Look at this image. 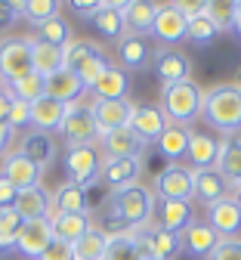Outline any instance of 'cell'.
<instances>
[{
	"label": "cell",
	"mask_w": 241,
	"mask_h": 260,
	"mask_svg": "<svg viewBox=\"0 0 241 260\" xmlns=\"http://www.w3.org/2000/svg\"><path fill=\"white\" fill-rule=\"evenodd\" d=\"M4 87H7V84H4V78H0V90H4Z\"/></svg>",
	"instance_id": "57"
},
{
	"label": "cell",
	"mask_w": 241,
	"mask_h": 260,
	"mask_svg": "<svg viewBox=\"0 0 241 260\" xmlns=\"http://www.w3.org/2000/svg\"><path fill=\"white\" fill-rule=\"evenodd\" d=\"M133 233L140 236V242H143V248H146V254L152 260H177L183 254L180 236L170 233V230H164V226H158L155 220L146 223V226H140V230H133Z\"/></svg>",
	"instance_id": "10"
},
{
	"label": "cell",
	"mask_w": 241,
	"mask_h": 260,
	"mask_svg": "<svg viewBox=\"0 0 241 260\" xmlns=\"http://www.w3.org/2000/svg\"><path fill=\"white\" fill-rule=\"evenodd\" d=\"M19 152L31 161L38 171H50L59 158V143L50 134H41V130H28L19 140Z\"/></svg>",
	"instance_id": "13"
},
{
	"label": "cell",
	"mask_w": 241,
	"mask_h": 260,
	"mask_svg": "<svg viewBox=\"0 0 241 260\" xmlns=\"http://www.w3.org/2000/svg\"><path fill=\"white\" fill-rule=\"evenodd\" d=\"M90 93L96 100H127L130 96V72H124L118 62H112Z\"/></svg>",
	"instance_id": "29"
},
{
	"label": "cell",
	"mask_w": 241,
	"mask_h": 260,
	"mask_svg": "<svg viewBox=\"0 0 241 260\" xmlns=\"http://www.w3.org/2000/svg\"><path fill=\"white\" fill-rule=\"evenodd\" d=\"M7 124L13 130H22V127H31V106L22 103V100H13V109H10V118Z\"/></svg>",
	"instance_id": "46"
},
{
	"label": "cell",
	"mask_w": 241,
	"mask_h": 260,
	"mask_svg": "<svg viewBox=\"0 0 241 260\" xmlns=\"http://www.w3.org/2000/svg\"><path fill=\"white\" fill-rule=\"evenodd\" d=\"M38 260H75V248L72 245H65V242H50L47 245V251L38 257Z\"/></svg>",
	"instance_id": "48"
},
{
	"label": "cell",
	"mask_w": 241,
	"mask_h": 260,
	"mask_svg": "<svg viewBox=\"0 0 241 260\" xmlns=\"http://www.w3.org/2000/svg\"><path fill=\"white\" fill-rule=\"evenodd\" d=\"M208 260H241V236L238 239H220L214 254Z\"/></svg>",
	"instance_id": "44"
},
{
	"label": "cell",
	"mask_w": 241,
	"mask_h": 260,
	"mask_svg": "<svg viewBox=\"0 0 241 260\" xmlns=\"http://www.w3.org/2000/svg\"><path fill=\"white\" fill-rule=\"evenodd\" d=\"M22 220H41V217H50L53 214V192H47L44 186H34V189H25L16 195V205Z\"/></svg>",
	"instance_id": "26"
},
{
	"label": "cell",
	"mask_w": 241,
	"mask_h": 260,
	"mask_svg": "<svg viewBox=\"0 0 241 260\" xmlns=\"http://www.w3.org/2000/svg\"><path fill=\"white\" fill-rule=\"evenodd\" d=\"M50 230L56 242L75 245L84 233L93 230V217L90 214H50Z\"/></svg>",
	"instance_id": "24"
},
{
	"label": "cell",
	"mask_w": 241,
	"mask_h": 260,
	"mask_svg": "<svg viewBox=\"0 0 241 260\" xmlns=\"http://www.w3.org/2000/svg\"><path fill=\"white\" fill-rule=\"evenodd\" d=\"M167 118L161 112V106H152V103H136L133 106V115H130V130L136 134V140H140L143 146H155L158 137L167 130Z\"/></svg>",
	"instance_id": "11"
},
{
	"label": "cell",
	"mask_w": 241,
	"mask_h": 260,
	"mask_svg": "<svg viewBox=\"0 0 241 260\" xmlns=\"http://www.w3.org/2000/svg\"><path fill=\"white\" fill-rule=\"evenodd\" d=\"M155 13H158V4H152V0H124V19H127L130 35H146L149 38Z\"/></svg>",
	"instance_id": "35"
},
{
	"label": "cell",
	"mask_w": 241,
	"mask_h": 260,
	"mask_svg": "<svg viewBox=\"0 0 241 260\" xmlns=\"http://www.w3.org/2000/svg\"><path fill=\"white\" fill-rule=\"evenodd\" d=\"M208 223L220 239H238V233H241V208L235 205L232 195L208 208Z\"/></svg>",
	"instance_id": "23"
},
{
	"label": "cell",
	"mask_w": 241,
	"mask_h": 260,
	"mask_svg": "<svg viewBox=\"0 0 241 260\" xmlns=\"http://www.w3.org/2000/svg\"><path fill=\"white\" fill-rule=\"evenodd\" d=\"M192 220H198L192 202H158V208H155V223L164 226V230H170V233H177V236Z\"/></svg>",
	"instance_id": "28"
},
{
	"label": "cell",
	"mask_w": 241,
	"mask_h": 260,
	"mask_svg": "<svg viewBox=\"0 0 241 260\" xmlns=\"http://www.w3.org/2000/svg\"><path fill=\"white\" fill-rule=\"evenodd\" d=\"M22 19V0H0V31L13 28Z\"/></svg>",
	"instance_id": "45"
},
{
	"label": "cell",
	"mask_w": 241,
	"mask_h": 260,
	"mask_svg": "<svg viewBox=\"0 0 241 260\" xmlns=\"http://www.w3.org/2000/svg\"><path fill=\"white\" fill-rule=\"evenodd\" d=\"M16 251V239L13 236H0V254H10Z\"/></svg>",
	"instance_id": "54"
},
{
	"label": "cell",
	"mask_w": 241,
	"mask_h": 260,
	"mask_svg": "<svg viewBox=\"0 0 241 260\" xmlns=\"http://www.w3.org/2000/svg\"><path fill=\"white\" fill-rule=\"evenodd\" d=\"M10 109H13V96H10V90L4 87V90H0V124H7Z\"/></svg>",
	"instance_id": "52"
},
{
	"label": "cell",
	"mask_w": 241,
	"mask_h": 260,
	"mask_svg": "<svg viewBox=\"0 0 241 260\" xmlns=\"http://www.w3.org/2000/svg\"><path fill=\"white\" fill-rule=\"evenodd\" d=\"M146 171V158H102L99 183H106L112 192L140 183V174Z\"/></svg>",
	"instance_id": "12"
},
{
	"label": "cell",
	"mask_w": 241,
	"mask_h": 260,
	"mask_svg": "<svg viewBox=\"0 0 241 260\" xmlns=\"http://www.w3.org/2000/svg\"><path fill=\"white\" fill-rule=\"evenodd\" d=\"M53 242V230H50V217H41V220H25L22 233L16 236V251L28 260H38L47 245Z\"/></svg>",
	"instance_id": "16"
},
{
	"label": "cell",
	"mask_w": 241,
	"mask_h": 260,
	"mask_svg": "<svg viewBox=\"0 0 241 260\" xmlns=\"http://www.w3.org/2000/svg\"><path fill=\"white\" fill-rule=\"evenodd\" d=\"M149 260H152V257H149Z\"/></svg>",
	"instance_id": "58"
},
{
	"label": "cell",
	"mask_w": 241,
	"mask_h": 260,
	"mask_svg": "<svg viewBox=\"0 0 241 260\" xmlns=\"http://www.w3.org/2000/svg\"><path fill=\"white\" fill-rule=\"evenodd\" d=\"M84 93H87V90H84L81 78H78L75 72H68V69H62V72H56V75L47 78V96H53V100H59V103H65V106L81 103Z\"/></svg>",
	"instance_id": "31"
},
{
	"label": "cell",
	"mask_w": 241,
	"mask_h": 260,
	"mask_svg": "<svg viewBox=\"0 0 241 260\" xmlns=\"http://www.w3.org/2000/svg\"><path fill=\"white\" fill-rule=\"evenodd\" d=\"M152 192L158 202H192L195 199V177L186 165H167L155 174Z\"/></svg>",
	"instance_id": "4"
},
{
	"label": "cell",
	"mask_w": 241,
	"mask_h": 260,
	"mask_svg": "<svg viewBox=\"0 0 241 260\" xmlns=\"http://www.w3.org/2000/svg\"><path fill=\"white\" fill-rule=\"evenodd\" d=\"M90 109H93V118H96V124H99L102 134L127 127L130 124V115H133V103L130 100H93Z\"/></svg>",
	"instance_id": "22"
},
{
	"label": "cell",
	"mask_w": 241,
	"mask_h": 260,
	"mask_svg": "<svg viewBox=\"0 0 241 260\" xmlns=\"http://www.w3.org/2000/svg\"><path fill=\"white\" fill-rule=\"evenodd\" d=\"M102 4H106V0H87V4H84V0H75L72 10H75L78 16H84V19H93V16L102 10Z\"/></svg>",
	"instance_id": "49"
},
{
	"label": "cell",
	"mask_w": 241,
	"mask_h": 260,
	"mask_svg": "<svg viewBox=\"0 0 241 260\" xmlns=\"http://www.w3.org/2000/svg\"><path fill=\"white\" fill-rule=\"evenodd\" d=\"M68 118V106L53 100V96H44V100L31 103V130H41V134H62V124Z\"/></svg>",
	"instance_id": "19"
},
{
	"label": "cell",
	"mask_w": 241,
	"mask_h": 260,
	"mask_svg": "<svg viewBox=\"0 0 241 260\" xmlns=\"http://www.w3.org/2000/svg\"><path fill=\"white\" fill-rule=\"evenodd\" d=\"M189 137H192V130H189V127L167 124V130L158 137L155 149H158V155L167 161V165H180V161L186 158V152H189Z\"/></svg>",
	"instance_id": "25"
},
{
	"label": "cell",
	"mask_w": 241,
	"mask_h": 260,
	"mask_svg": "<svg viewBox=\"0 0 241 260\" xmlns=\"http://www.w3.org/2000/svg\"><path fill=\"white\" fill-rule=\"evenodd\" d=\"M109 65H112V62H109V56L99 50V53H93L90 59H84V62L78 65V69H75V75L81 78L84 90H93V87H96V81H99L102 75H106V69H109Z\"/></svg>",
	"instance_id": "40"
},
{
	"label": "cell",
	"mask_w": 241,
	"mask_h": 260,
	"mask_svg": "<svg viewBox=\"0 0 241 260\" xmlns=\"http://www.w3.org/2000/svg\"><path fill=\"white\" fill-rule=\"evenodd\" d=\"M232 31L238 35V41H241V0H235V13H232Z\"/></svg>",
	"instance_id": "53"
},
{
	"label": "cell",
	"mask_w": 241,
	"mask_h": 260,
	"mask_svg": "<svg viewBox=\"0 0 241 260\" xmlns=\"http://www.w3.org/2000/svg\"><path fill=\"white\" fill-rule=\"evenodd\" d=\"M106 260H149V254L133 230H115V233H109Z\"/></svg>",
	"instance_id": "27"
},
{
	"label": "cell",
	"mask_w": 241,
	"mask_h": 260,
	"mask_svg": "<svg viewBox=\"0 0 241 260\" xmlns=\"http://www.w3.org/2000/svg\"><path fill=\"white\" fill-rule=\"evenodd\" d=\"M96 146H99V155L102 158H143V152H146V146L136 140V134H133L130 127L102 134Z\"/></svg>",
	"instance_id": "17"
},
{
	"label": "cell",
	"mask_w": 241,
	"mask_h": 260,
	"mask_svg": "<svg viewBox=\"0 0 241 260\" xmlns=\"http://www.w3.org/2000/svg\"><path fill=\"white\" fill-rule=\"evenodd\" d=\"M22 226H25V220L19 217V211L16 208H4L0 211V236H19L22 233Z\"/></svg>",
	"instance_id": "43"
},
{
	"label": "cell",
	"mask_w": 241,
	"mask_h": 260,
	"mask_svg": "<svg viewBox=\"0 0 241 260\" xmlns=\"http://www.w3.org/2000/svg\"><path fill=\"white\" fill-rule=\"evenodd\" d=\"M13 140H16V130L10 127V124H0V155H10V146H13Z\"/></svg>",
	"instance_id": "51"
},
{
	"label": "cell",
	"mask_w": 241,
	"mask_h": 260,
	"mask_svg": "<svg viewBox=\"0 0 241 260\" xmlns=\"http://www.w3.org/2000/svg\"><path fill=\"white\" fill-rule=\"evenodd\" d=\"M180 242H183V251H186L189 257L208 260V257L214 254V248L220 245V236L211 230L208 220H192L186 230L180 233Z\"/></svg>",
	"instance_id": "18"
},
{
	"label": "cell",
	"mask_w": 241,
	"mask_h": 260,
	"mask_svg": "<svg viewBox=\"0 0 241 260\" xmlns=\"http://www.w3.org/2000/svg\"><path fill=\"white\" fill-rule=\"evenodd\" d=\"M16 195H19V192H16L4 177H0V211H4V208H13V205H16Z\"/></svg>",
	"instance_id": "50"
},
{
	"label": "cell",
	"mask_w": 241,
	"mask_h": 260,
	"mask_svg": "<svg viewBox=\"0 0 241 260\" xmlns=\"http://www.w3.org/2000/svg\"><path fill=\"white\" fill-rule=\"evenodd\" d=\"M90 25L96 28L99 38L118 44L124 35H130V31H127V19H124V0H106L102 10L90 19Z\"/></svg>",
	"instance_id": "20"
},
{
	"label": "cell",
	"mask_w": 241,
	"mask_h": 260,
	"mask_svg": "<svg viewBox=\"0 0 241 260\" xmlns=\"http://www.w3.org/2000/svg\"><path fill=\"white\" fill-rule=\"evenodd\" d=\"M201 118L223 137H235L241 130V87L238 84H214L204 90V109Z\"/></svg>",
	"instance_id": "2"
},
{
	"label": "cell",
	"mask_w": 241,
	"mask_h": 260,
	"mask_svg": "<svg viewBox=\"0 0 241 260\" xmlns=\"http://www.w3.org/2000/svg\"><path fill=\"white\" fill-rule=\"evenodd\" d=\"M102 174V155L99 146H75L65 149V177L68 183H75L81 189H90L99 183Z\"/></svg>",
	"instance_id": "5"
},
{
	"label": "cell",
	"mask_w": 241,
	"mask_h": 260,
	"mask_svg": "<svg viewBox=\"0 0 241 260\" xmlns=\"http://www.w3.org/2000/svg\"><path fill=\"white\" fill-rule=\"evenodd\" d=\"M217 171L220 177L226 180L229 189H241V137H232V140H223V152H220V161H217Z\"/></svg>",
	"instance_id": "33"
},
{
	"label": "cell",
	"mask_w": 241,
	"mask_h": 260,
	"mask_svg": "<svg viewBox=\"0 0 241 260\" xmlns=\"http://www.w3.org/2000/svg\"><path fill=\"white\" fill-rule=\"evenodd\" d=\"M102 137V130L93 118V109L81 100L75 106H68V118L62 124V140L65 149H75V146H96Z\"/></svg>",
	"instance_id": "6"
},
{
	"label": "cell",
	"mask_w": 241,
	"mask_h": 260,
	"mask_svg": "<svg viewBox=\"0 0 241 260\" xmlns=\"http://www.w3.org/2000/svg\"><path fill=\"white\" fill-rule=\"evenodd\" d=\"M7 90H10L13 100H22V103L31 106V103H38V100H44V96H47V78L38 75V72H31V75H25L19 81L7 84Z\"/></svg>",
	"instance_id": "37"
},
{
	"label": "cell",
	"mask_w": 241,
	"mask_h": 260,
	"mask_svg": "<svg viewBox=\"0 0 241 260\" xmlns=\"http://www.w3.org/2000/svg\"><path fill=\"white\" fill-rule=\"evenodd\" d=\"M217 38H220V28L211 22V13H208V16H198V19H192V22H189V41H192L198 50L211 47Z\"/></svg>",
	"instance_id": "41"
},
{
	"label": "cell",
	"mask_w": 241,
	"mask_h": 260,
	"mask_svg": "<svg viewBox=\"0 0 241 260\" xmlns=\"http://www.w3.org/2000/svg\"><path fill=\"white\" fill-rule=\"evenodd\" d=\"M232 13H235V4H211V22L220 31H232Z\"/></svg>",
	"instance_id": "47"
},
{
	"label": "cell",
	"mask_w": 241,
	"mask_h": 260,
	"mask_svg": "<svg viewBox=\"0 0 241 260\" xmlns=\"http://www.w3.org/2000/svg\"><path fill=\"white\" fill-rule=\"evenodd\" d=\"M31 38H4L0 41V78L13 84L31 75Z\"/></svg>",
	"instance_id": "7"
},
{
	"label": "cell",
	"mask_w": 241,
	"mask_h": 260,
	"mask_svg": "<svg viewBox=\"0 0 241 260\" xmlns=\"http://www.w3.org/2000/svg\"><path fill=\"white\" fill-rule=\"evenodd\" d=\"M235 84L241 87V62H235Z\"/></svg>",
	"instance_id": "55"
},
{
	"label": "cell",
	"mask_w": 241,
	"mask_h": 260,
	"mask_svg": "<svg viewBox=\"0 0 241 260\" xmlns=\"http://www.w3.org/2000/svg\"><path fill=\"white\" fill-rule=\"evenodd\" d=\"M155 208H158V199H155L152 186L133 183V186L115 189L109 195L106 217L118 226V230H140V226L155 220Z\"/></svg>",
	"instance_id": "1"
},
{
	"label": "cell",
	"mask_w": 241,
	"mask_h": 260,
	"mask_svg": "<svg viewBox=\"0 0 241 260\" xmlns=\"http://www.w3.org/2000/svg\"><path fill=\"white\" fill-rule=\"evenodd\" d=\"M232 199H235V205H238V208H241V189H238V192H235V195H232Z\"/></svg>",
	"instance_id": "56"
},
{
	"label": "cell",
	"mask_w": 241,
	"mask_h": 260,
	"mask_svg": "<svg viewBox=\"0 0 241 260\" xmlns=\"http://www.w3.org/2000/svg\"><path fill=\"white\" fill-rule=\"evenodd\" d=\"M59 10H62V4H56V0H22V19L31 28H41L44 22L56 19Z\"/></svg>",
	"instance_id": "39"
},
{
	"label": "cell",
	"mask_w": 241,
	"mask_h": 260,
	"mask_svg": "<svg viewBox=\"0 0 241 260\" xmlns=\"http://www.w3.org/2000/svg\"><path fill=\"white\" fill-rule=\"evenodd\" d=\"M53 214H90V195L75 183H62L53 192Z\"/></svg>",
	"instance_id": "32"
},
{
	"label": "cell",
	"mask_w": 241,
	"mask_h": 260,
	"mask_svg": "<svg viewBox=\"0 0 241 260\" xmlns=\"http://www.w3.org/2000/svg\"><path fill=\"white\" fill-rule=\"evenodd\" d=\"M152 53H155V47L149 44L146 35H124L118 41V65L130 75L152 69Z\"/></svg>",
	"instance_id": "14"
},
{
	"label": "cell",
	"mask_w": 241,
	"mask_h": 260,
	"mask_svg": "<svg viewBox=\"0 0 241 260\" xmlns=\"http://www.w3.org/2000/svg\"><path fill=\"white\" fill-rule=\"evenodd\" d=\"M149 38H155L164 47H177V44L189 41V19L177 10V4H158Z\"/></svg>",
	"instance_id": "9"
},
{
	"label": "cell",
	"mask_w": 241,
	"mask_h": 260,
	"mask_svg": "<svg viewBox=\"0 0 241 260\" xmlns=\"http://www.w3.org/2000/svg\"><path fill=\"white\" fill-rule=\"evenodd\" d=\"M220 152H223V140H217L214 134H201V130H192V137H189V152H186L192 171L217 168Z\"/></svg>",
	"instance_id": "21"
},
{
	"label": "cell",
	"mask_w": 241,
	"mask_h": 260,
	"mask_svg": "<svg viewBox=\"0 0 241 260\" xmlns=\"http://www.w3.org/2000/svg\"><path fill=\"white\" fill-rule=\"evenodd\" d=\"M192 177H195V199H198L201 205H208V208H211V205L229 199V186H226V180L220 177L217 168L192 171Z\"/></svg>",
	"instance_id": "30"
},
{
	"label": "cell",
	"mask_w": 241,
	"mask_h": 260,
	"mask_svg": "<svg viewBox=\"0 0 241 260\" xmlns=\"http://www.w3.org/2000/svg\"><path fill=\"white\" fill-rule=\"evenodd\" d=\"M75 260H106V248H109V233L102 226H93L90 233H84L75 245Z\"/></svg>",
	"instance_id": "36"
},
{
	"label": "cell",
	"mask_w": 241,
	"mask_h": 260,
	"mask_svg": "<svg viewBox=\"0 0 241 260\" xmlns=\"http://www.w3.org/2000/svg\"><path fill=\"white\" fill-rule=\"evenodd\" d=\"M34 41H41V44H50V47H68L72 44V25H68L62 16H56V19H50V22H44L41 28H34V35H31Z\"/></svg>",
	"instance_id": "38"
},
{
	"label": "cell",
	"mask_w": 241,
	"mask_h": 260,
	"mask_svg": "<svg viewBox=\"0 0 241 260\" xmlns=\"http://www.w3.org/2000/svg\"><path fill=\"white\" fill-rule=\"evenodd\" d=\"M31 69L50 78L56 72L65 69V50L62 47H50V44H41V41H34L31 38Z\"/></svg>",
	"instance_id": "34"
},
{
	"label": "cell",
	"mask_w": 241,
	"mask_h": 260,
	"mask_svg": "<svg viewBox=\"0 0 241 260\" xmlns=\"http://www.w3.org/2000/svg\"><path fill=\"white\" fill-rule=\"evenodd\" d=\"M0 177H4L16 192H25V189H34V186H41V177L44 171H38L31 165V161L16 149L4 158V165H0Z\"/></svg>",
	"instance_id": "15"
},
{
	"label": "cell",
	"mask_w": 241,
	"mask_h": 260,
	"mask_svg": "<svg viewBox=\"0 0 241 260\" xmlns=\"http://www.w3.org/2000/svg\"><path fill=\"white\" fill-rule=\"evenodd\" d=\"M161 112L170 124L189 127L195 118H201L204 109V90L195 81H183V84H167L161 87Z\"/></svg>",
	"instance_id": "3"
},
{
	"label": "cell",
	"mask_w": 241,
	"mask_h": 260,
	"mask_svg": "<svg viewBox=\"0 0 241 260\" xmlns=\"http://www.w3.org/2000/svg\"><path fill=\"white\" fill-rule=\"evenodd\" d=\"M99 50H102V47H96L93 41H72V44L65 47V69H68V72H75L84 59H90V56L99 53Z\"/></svg>",
	"instance_id": "42"
},
{
	"label": "cell",
	"mask_w": 241,
	"mask_h": 260,
	"mask_svg": "<svg viewBox=\"0 0 241 260\" xmlns=\"http://www.w3.org/2000/svg\"><path fill=\"white\" fill-rule=\"evenodd\" d=\"M152 75L161 81V87L183 84V81H192V62L177 47H155V53H152Z\"/></svg>",
	"instance_id": "8"
}]
</instances>
